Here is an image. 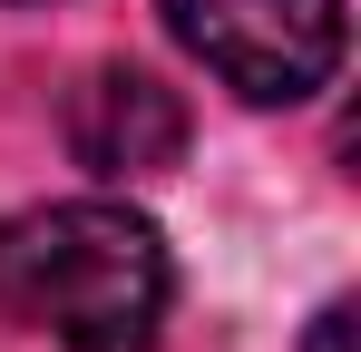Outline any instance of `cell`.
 Here are the masks:
<instances>
[{"label": "cell", "instance_id": "obj_2", "mask_svg": "<svg viewBox=\"0 0 361 352\" xmlns=\"http://www.w3.org/2000/svg\"><path fill=\"white\" fill-rule=\"evenodd\" d=\"M166 30L254 108H293L342 69V0H166Z\"/></svg>", "mask_w": 361, "mask_h": 352}, {"label": "cell", "instance_id": "obj_3", "mask_svg": "<svg viewBox=\"0 0 361 352\" xmlns=\"http://www.w3.org/2000/svg\"><path fill=\"white\" fill-rule=\"evenodd\" d=\"M68 157L88 176H166L185 157V98L147 69H98L68 98Z\"/></svg>", "mask_w": 361, "mask_h": 352}, {"label": "cell", "instance_id": "obj_1", "mask_svg": "<svg viewBox=\"0 0 361 352\" xmlns=\"http://www.w3.org/2000/svg\"><path fill=\"white\" fill-rule=\"evenodd\" d=\"M166 293H176L166 235L137 206L68 196L0 225V313L68 352H157Z\"/></svg>", "mask_w": 361, "mask_h": 352}, {"label": "cell", "instance_id": "obj_4", "mask_svg": "<svg viewBox=\"0 0 361 352\" xmlns=\"http://www.w3.org/2000/svg\"><path fill=\"white\" fill-rule=\"evenodd\" d=\"M302 352H352V303H322L312 313V343Z\"/></svg>", "mask_w": 361, "mask_h": 352}]
</instances>
